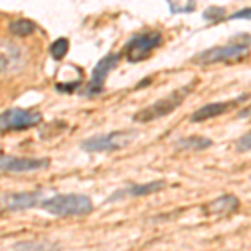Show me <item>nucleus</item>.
<instances>
[{"label":"nucleus","mask_w":251,"mask_h":251,"mask_svg":"<svg viewBox=\"0 0 251 251\" xmlns=\"http://www.w3.org/2000/svg\"><path fill=\"white\" fill-rule=\"evenodd\" d=\"M196 84H198V80H191V82L186 84V86L174 89V91L169 92L168 96L161 97V99H157L156 102L149 104V106H146L144 109L137 111L136 114L132 116V121H134V123L146 124V123H152V121L161 119V117L171 114V112H174L181 104L184 102L186 97L191 94V91L196 87Z\"/></svg>","instance_id":"obj_1"},{"label":"nucleus","mask_w":251,"mask_h":251,"mask_svg":"<svg viewBox=\"0 0 251 251\" xmlns=\"http://www.w3.org/2000/svg\"><path fill=\"white\" fill-rule=\"evenodd\" d=\"M40 208L44 211L54 214L59 218H71V216H86L94 211V203L86 194L79 193H67V194H54V196L42 200Z\"/></svg>","instance_id":"obj_2"},{"label":"nucleus","mask_w":251,"mask_h":251,"mask_svg":"<svg viewBox=\"0 0 251 251\" xmlns=\"http://www.w3.org/2000/svg\"><path fill=\"white\" fill-rule=\"evenodd\" d=\"M250 50H251V35L243 34L238 35L231 42L225 44V46H216L208 49V50L200 52L193 59V62L203 64V66L218 64V62H231V60L238 62V60L248 57Z\"/></svg>","instance_id":"obj_3"},{"label":"nucleus","mask_w":251,"mask_h":251,"mask_svg":"<svg viewBox=\"0 0 251 251\" xmlns=\"http://www.w3.org/2000/svg\"><path fill=\"white\" fill-rule=\"evenodd\" d=\"M137 137L136 129H121L107 134H97L80 141V149L86 152H114L127 148Z\"/></svg>","instance_id":"obj_4"},{"label":"nucleus","mask_w":251,"mask_h":251,"mask_svg":"<svg viewBox=\"0 0 251 251\" xmlns=\"http://www.w3.org/2000/svg\"><path fill=\"white\" fill-rule=\"evenodd\" d=\"M163 42H164V37L157 29L137 32V34H134L126 42L121 54H123L129 62H141V60L148 59L157 47H161Z\"/></svg>","instance_id":"obj_5"},{"label":"nucleus","mask_w":251,"mask_h":251,"mask_svg":"<svg viewBox=\"0 0 251 251\" xmlns=\"http://www.w3.org/2000/svg\"><path fill=\"white\" fill-rule=\"evenodd\" d=\"M123 54L121 52H109L107 55H104L99 62L96 64L92 69L91 79H89L87 86L79 92L82 97H96L100 96L104 92V82H106L107 75L117 67Z\"/></svg>","instance_id":"obj_6"},{"label":"nucleus","mask_w":251,"mask_h":251,"mask_svg":"<svg viewBox=\"0 0 251 251\" xmlns=\"http://www.w3.org/2000/svg\"><path fill=\"white\" fill-rule=\"evenodd\" d=\"M42 123V114L34 109L12 107L0 114V127L2 132L7 131H25Z\"/></svg>","instance_id":"obj_7"},{"label":"nucleus","mask_w":251,"mask_h":251,"mask_svg":"<svg viewBox=\"0 0 251 251\" xmlns=\"http://www.w3.org/2000/svg\"><path fill=\"white\" fill-rule=\"evenodd\" d=\"M50 164L49 157H15L2 154L0 157V169L2 173H30L46 169Z\"/></svg>","instance_id":"obj_8"},{"label":"nucleus","mask_w":251,"mask_h":251,"mask_svg":"<svg viewBox=\"0 0 251 251\" xmlns=\"http://www.w3.org/2000/svg\"><path fill=\"white\" fill-rule=\"evenodd\" d=\"M166 188V181L164 179H156V181H149V183L143 184H131L126 186V188L116 189L114 193L106 200V204L109 203H117L121 200L126 198H139V196H149V194H154L157 191H163Z\"/></svg>","instance_id":"obj_9"},{"label":"nucleus","mask_w":251,"mask_h":251,"mask_svg":"<svg viewBox=\"0 0 251 251\" xmlns=\"http://www.w3.org/2000/svg\"><path fill=\"white\" fill-rule=\"evenodd\" d=\"M250 97V94H241L240 97L236 99H231V100H223V102H209V104H204L201 106L200 109L191 114V123H204L208 119H213V117H218L221 114H226L229 112L231 109H234L238 104H241L243 100H246Z\"/></svg>","instance_id":"obj_10"},{"label":"nucleus","mask_w":251,"mask_h":251,"mask_svg":"<svg viewBox=\"0 0 251 251\" xmlns=\"http://www.w3.org/2000/svg\"><path fill=\"white\" fill-rule=\"evenodd\" d=\"M40 198H42V189L35 191H22V193H10L3 194V206L10 211H24L35 206H40Z\"/></svg>","instance_id":"obj_11"},{"label":"nucleus","mask_w":251,"mask_h":251,"mask_svg":"<svg viewBox=\"0 0 251 251\" xmlns=\"http://www.w3.org/2000/svg\"><path fill=\"white\" fill-rule=\"evenodd\" d=\"M238 208H240V200L234 194H223L206 206V211L216 216H228V214L236 213Z\"/></svg>","instance_id":"obj_12"},{"label":"nucleus","mask_w":251,"mask_h":251,"mask_svg":"<svg viewBox=\"0 0 251 251\" xmlns=\"http://www.w3.org/2000/svg\"><path fill=\"white\" fill-rule=\"evenodd\" d=\"M213 146V141L204 136H186L174 143L177 151H203Z\"/></svg>","instance_id":"obj_13"},{"label":"nucleus","mask_w":251,"mask_h":251,"mask_svg":"<svg viewBox=\"0 0 251 251\" xmlns=\"http://www.w3.org/2000/svg\"><path fill=\"white\" fill-rule=\"evenodd\" d=\"M35 29H37V25L29 19H15L9 24V30L14 35H17V37H27V35H32L35 32Z\"/></svg>","instance_id":"obj_14"},{"label":"nucleus","mask_w":251,"mask_h":251,"mask_svg":"<svg viewBox=\"0 0 251 251\" xmlns=\"http://www.w3.org/2000/svg\"><path fill=\"white\" fill-rule=\"evenodd\" d=\"M67 52H69V40L66 37L55 39L54 42L50 44V47H49V54H50V57L55 60L64 59L67 55Z\"/></svg>","instance_id":"obj_15"},{"label":"nucleus","mask_w":251,"mask_h":251,"mask_svg":"<svg viewBox=\"0 0 251 251\" xmlns=\"http://www.w3.org/2000/svg\"><path fill=\"white\" fill-rule=\"evenodd\" d=\"M226 9L225 7H220V5H211L208 7L204 12H203V20H208V22H220L221 19H226Z\"/></svg>","instance_id":"obj_16"},{"label":"nucleus","mask_w":251,"mask_h":251,"mask_svg":"<svg viewBox=\"0 0 251 251\" xmlns=\"http://www.w3.org/2000/svg\"><path fill=\"white\" fill-rule=\"evenodd\" d=\"M169 5V12L171 15H176V14H191V12L196 10V3L194 2H168Z\"/></svg>","instance_id":"obj_17"},{"label":"nucleus","mask_w":251,"mask_h":251,"mask_svg":"<svg viewBox=\"0 0 251 251\" xmlns=\"http://www.w3.org/2000/svg\"><path fill=\"white\" fill-rule=\"evenodd\" d=\"M15 251H47L50 246L47 243H37V241H22L14 246Z\"/></svg>","instance_id":"obj_18"},{"label":"nucleus","mask_w":251,"mask_h":251,"mask_svg":"<svg viewBox=\"0 0 251 251\" xmlns=\"http://www.w3.org/2000/svg\"><path fill=\"white\" fill-rule=\"evenodd\" d=\"M236 151L238 152L251 151V131H248L246 134H243L240 139L236 141Z\"/></svg>","instance_id":"obj_19"},{"label":"nucleus","mask_w":251,"mask_h":251,"mask_svg":"<svg viewBox=\"0 0 251 251\" xmlns=\"http://www.w3.org/2000/svg\"><path fill=\"white\" fill-rule=\"evenodd\" d=\"M226 20H251V7H245V9L233 12L231 15H228Z\"/></svg>","instance_id":"obj_20"},{"label":"nucleus","mask_w":251,"mask_h":251,"mask_svg":"<svg viewBox=\"0 0 251 251\" xmlns=\"http://www.w3.org/2000/svg\"><path fill=\"white\" fill-rule=\"evenodd\" d=\"M79 86H80V80H75L74 84H57V86H55V91H59V92H74Z\"/></svg>","instance_id":"obj_21"}]
</instances>
